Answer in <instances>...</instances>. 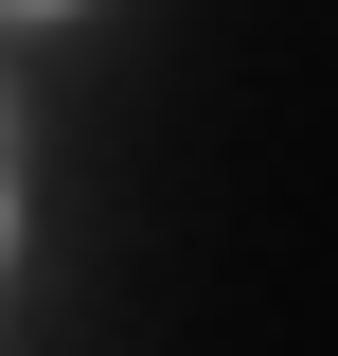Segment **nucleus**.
Listing matches in <instances>:
<instances>
[{
    "label": "nucleus",
    "mask_w": 338,
    "mask_h": 356,
    "mask_svg": "<svg viewBox=\"0 0 338 356\" xmlns=\"http://www.w3.org/2000/svg\"><path fill=\"white\" fill-rule=\"evenodd\" d=\"M0 18H72V0H0Z\"/></svg>",
    "instance_id": "nucleus-1"
},
{
    "label": "nucleus",
    "mask_w": 338,
    "mask_h": 356,
    "mask_svg": "<svg viewBox=\"0 0 338 356\" xmlns=\"http://www.w3.org/2000/svg\"><path fill=\"white\" fill-rule=\"evenodd\" d=\"M0 250H18V196H0Z\"/></svg>",
    "instance_id": "nucleus-2"
}]
</instances>
